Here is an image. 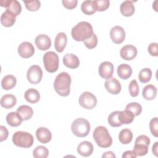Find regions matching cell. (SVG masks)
<instances>
[{
    "label": "cell",
    "instance_id": "6da1fadb",
    "mask_svg": "<svg viewBox=\"0 0 158 158\" xmlns=\"http://www.w3.org/2000/svg\"><path fill=\"white\" fill-rule=\"evenodd\" d=\"M71 77L67 72H61L58 74L54 81V88L56 92L62 97L69 95L70 92Z\"/></svg>",
    "mask_w": 158,
    "mask_h": 158
},
{
    "label": "cell",
    "instance_id": "7a4b0ae2",
    "mask_svg": "<svg viewBox=\"0 0 158 158\" xmlns=\"http://www.w3.org/2000/svg\"><path fill=\"white\" fill-rule=\"evenodd\" d=\"M93 33L92 25L85 21L78 23L72 28L71 31L72 36L76 41H83L90 38Z\"/></svg>",
    "mask_w": 158,
    "mask_h": 158
},
{
    "label": "cell",
    "instance_id": "3957f363",
    "mask_svg": "<svg viewBox=\"0 0 158 158\" xmlns=\"http://www.w3.org/2000/svg\"><path fill=\"white\" fill-rule=\"evenodd\" d=\"M93 137L97 145L102 148L110 147L112 144V138L106 127H97L93 133Z\"/></svg>",
    "mask_w": 158,
    "mask_h": 158
},
{
    "label": "cell",
    "instance_id": "277c9868",
    "mask_svg": "<svg viewBox=\"0 0 158 158\" xmlns=\"http://www.w3.org/2000/svg\"><path fill=\"white\" fill-rule=\"evenodd\" d=\"M90 123L84 118H78L74 120L71 125L72 133L77 137H85L90 131Z\"/></svg>",
    "mask_w": 158,
    "mask_h": 158
},
{
    "label": "cell",
    "instance_id": "5b68a950",
    "mask_svg": "<svg viewBox=\"0 0 158 158\" xmlns=\"http://www.w3.org/2000/svg\"><path fill=\"white\" fill-rule=\"evenodd\" d=\"M12 140L13 143L17 147L28 148L32 146L34 138L31 134L23 131H18L12 135Z\"/></svg>",
    "mask_w": 158,
    "mask_h": 158
},
{
    "label": "cell",
    "instance_id": "8992f818",
    "mask_svg": "<svg viewBox=\"0 0 158 158\" xmlns=\"http://www.w3.org/2000/svg\"><path fill=\"white\" fill-rule=\"evenodd\" d=\"M44 67L49 73L56 72L59 68V59L57 54L53 51L46 52L43 57Z\"/></svg>",
    "mask_w": 158,
    "mask_h": 158
},
{
    "label": "cell",
    "instance_id": "52a82bcc",
    "mask_svg": "<svg viewBox=\"0 0 158 158\" xmlns=\"http://www.w3.org/2000/svg\"><path fill=\"white\" fill-rule=\"evenodd\" d=\"M150 139L146 135L138 136L135 141V145L133 151L136 156H143L148 154L149 146L150 144Z\"/></svg>",
    "mask_w": 158,
    "mask_h": 158
},
{
    "label": "cell",
    "instance_id": "ba28073f",
    "mask_svg": "<svg viewBox=\"0 0 158 158\" xmlns=\"http://www.w3.org/2000/svg\"><path fill=\"white\" fill-rule=\"evenodd\" d=\"M78 102L84 109L91 110L96 107L97 104V99L92 93L85 91L79 97Z\"/></svg>",
    "mask_w": 158,
    "mask_h": 158
},
{
    "label": "cell",
    "instance_id": "9c48e42d",
    "mask_svg": "<svg viewBox=\"0 0 158 158\" xmlns=\"http://www.w3.org/2000/svg\"><path fill=\"white\" fill-rule=\"evenodd\" d=\"M43 77V71L41 68L38 65H31L28 70L27 73V78L28 81L33 85L39 83Z\"/></svg>",
    "mask_w": 158,
    "mask_h": 158
},
{
    "label": "cell",
    "instance_id": "30bf717a",
    "mask_svg": "<svg viewBox=\"0 0 158 158\" xmlns=\"http://www.w3.org/2000/svg\"><path fill=\"white\" fill-rule=\"evenodd\" d=\"M0 6L6 8L11 13L16 17L18 16L22 12V6L20 2L17 0H1Z\"/></svg>",
    "mask_w": 158,
    "mask_h": 158
},
{
    "label": "cell",
    "instance_id": "8fae6325",
    "mask_svg": "<svg viewBox=\"0 0 158 158\" xmlns=\"http://www.w3.org/2000/svg\"><path fill=\"white\" fill-rule=\"evenodd\" d=\"M125 31L121 26L116 25L112 27L110 31V37L115 44H121L125 38Z\"/></svg>",
    "mask_w": 158,
    "mask_h": 158
},
{
    "label": "cell",
    "instance_id": "7c38bea8",
    "mask_svg": "<svg viewBox=\"0 0 158 158\" xmlns=\"http://www.w3.org/2000/svg\"><path fill=\"white\" fill-rule=\"evenodd\" d=\"M114 65L109 61H104L100 64L98 72L100 77L104 79H109L112 77L114 73Z\"/></svg>",
    "mask_w": 158,
    "mask_h": 158
},
{
    "label": "cell",
    "instance_id": "4fadbf2b",
    "mask_svg": "<svg viewBox=\"0 0 158 158\" xmlns=\"http://www.w3.org/2000/svg\"><path fill=\"white\" fill-rule=\"evenodd\" d=\"M17 51L19 56L25 59L30 58L35 54V48L33 44L28 41L22 42L19 46Z\"/></svg>",
    "mask_w": 158,
    "mask_h": 158
},
{
    "label": "cell",
    "instance_id": "5bb4252c",
    "mask_svg": "<svg viewBox=\"0 0 158 158\" xmlns=\"http://www.w3.org/2000/svg\"><path fill=\"white\" fill-rule=\"evenodd\" d=\"M138 51L136 48L131 44L123 46L120 51V57L125 60H131L135 59L137 55Z\"/></svg>",
    "mask_w": 158,
    "mask_h": 158
},
{
    "label": "cell",
    "instance_id": "9a60e30c",
    "mask_svg": "<svg viewBox=\"0 0 158 158\" xmlns=\"http://www.w3.org/2000/svg\"><path fill=\"white\" fill-rule=\"evenodd\" d=\"M104 87L109 93L114 95L118 94L122 89L120 81L114 77H111L105 81Z\"/></svg>",
    "mask_w": 158,
    "mask_h": 158
},
{
    "label": "cell",
    "instance_id": "2e32d148",
    "mask_svg": "<svg viewBox=\"0 0 158 158\" xmlns=\"http://www.w3.org/2000/svg\"><path fill=\"white\" fill-rule=\"evenodd\" d=\"M35 43L38 49L41 51H46L51 48V40L48 35L40 34L35 38Z\"/></svg>",
    "mask_w": 158,
    "mask_h": 158
},
{
    "label": "cell",
    "instance_id": "e0dca14e",
    "mask_svg": "<svg viewBox=\"0 0 158 158\" xmlns=\"http://www.w3.org/2000/svg\"><path fill=\"white\" fill-rule=\"evenodd\" d=\"M36 137L41 143L46 144L51 140L52 133L47 128L40 127L36 131Z\"/></svg>",
    "mask_w": 158,
    "mask_h": 158
},
{
    "label": "cell",
    "instance_id": "ac0fdd59",
    "mask_svg": "<svg viewBox=\"0 0 158 158\" xmlns=\"http://www.w3.org/2000/svg\"><path fill=\"white\" fill-rule=\"evenodd\" d=\"M77 152L83 157H88L93 152L94 148L92 143L88 141L81 142L77 146Z\"/></svg>",
    "mask_w": 158,
    "mask_h": 158
},
{
    "label": "cell",
    "instance_id": "d6986e66",
    "mask_svg": "<svg viewBox=\"0 0 158 158\" xmlns=\"http://www.w3.org/2000/svg\"><path fill=\"white\" fill-rule=\"evenodd\" d=\"M62 61L64 65L70 69H75L80 65V60L78 57L72 53L66 54L63 57Z\"/></svg>",
    "mask_w": 158,
    "mask_h": 158
},
{
    "label": "cell",
    "instance_id": "ffe728a7",
    "mask_svg": "<svg viewBox=\"0 0 158 158\" xmlns=\"http://www.w3.org/2000/svg\"><path fill=\"white\" fill-rule=\"evenodd\" d=\"M67 43V35L64 32L59 33L54 40V48L57 52H62L64 50Z\"/></svg>",
    "mask_w": 158,
    "mask_h": 158
},
{
    "label": "cell",
    "instance_id": "44dd1931",
    "mask_svg": "<svg viewBox=\"0 0 158 158\" xmlns=\"http://www.w3.org/2000/svg\"><path fill=\"white\" fill-rule=\"evenodd\" d=\"M121 14L125 17H131L135 11V7L132 1H124L120 6Z\"/></svg>",
    "mask_w": 158,
    "mask_h": 158
},
{
    "label": "cell",
    "instance_id": "7402d4cb",
    "mask_svg": "<svg viewBox=\"0 0 158 158\" xmlns=\"http://www.w3.org/2000/svg\"><path fill=\"white\" fill-rule=\"evenodd\" d=\"M16 20V16L8 10H6L1 16V23L5 27H10L14 25Z\"/></svg>",
    "mask_w": 158,
    "mask_h": 158
},
{
    "label": "cell",
    "instance_id": "603a6c76",
    "mask_svg": "<svg viewBox=\"0 0 158 158\" xmlns=\"http://www.w3.org/2000/svg\"><path fill=\"white\" fill-rule=\"evenodd\" d=\"M157 88L151 84L146 85L142 91V96L143 98L148 101L153 100L157 96Z\"/></svg>",
    "mask_w": 158,
    "mask_h": 158
},
{
    "label": "cell",
    "instance_id": "cb8c5ba5",
    "mask_svg": "<svg viewBox=\"0 0 158 158\" xmlns=\"http://www.w3.org/2000/svg\"><path fill=\"white\" fill-rule=\"evenodd\" d=\"M118 76L123 80L128 79L132 74V69L131 66L127 64H122L119 65L117 70Z\"/></svg>",
    "mask_w": 158,
    "mask_h": 158
},
{
    "label": "cell",
    "instance_id": "d4e9b609",
    "mask_svg": "<svg viewBox=\"0 0 158 158\" xmlns=\"http://www.w3.org/2000/svg\"><path fill=\"white\" fill-rule=\"evenodd\" d=\"M17 112L19 114L22 120H28L30 119L33 115V110L31 107L27 105H22L17 109Z\"/></svg>",
    "mask_w": 158,
    "mask_h": 158
},
{
    "label": "cell",
    "instance_id": "484cf974",
    "mask_svg": "<svg viewBox=\"0 0 158 158\" xmlns=\"http://www.w3.org/2000/svg\"><path fill=\"white\" fill-rule=\"evenodd\" d=\"M17 103L15 96L11 94H6L1 99V106L7 109H11L15 106Z\"/></svg>",
    "mask_w": 158,
    "mask_h": 158
},
{
    "label": "cell",
    "instance_id": "4316f807",
    "mask_svg": "<svg viewBox=\"0 0 158 158\" xmlns=\"http://www.w3.org/2000/svg\"><path fill=\"white\" fill-rule=\"evenodd\" d=\"M24 98L27 102L31 104H35L40 101V94L37 89L30 88L25 92Z\"/></svg>",
    "mask_w": 158,
    "mask_h": 158
},
{
    "label": "cell",
    "instance_id": "83f0119b",
    "mask_svg": "<svg viewBox=\"0 0 158 158\" xmlns=\"http://www.w3.org/2000/svg\"><path fill=\"white\" fill-rule=\"evenodd\" d=\"M6 122L9 125L12 127H18L21 125L23 121L19 114L17 112H11L7 114L6 117Z\"/></svg>",
    "mask_w": 158,
    "mask_h": 158
},
{
    "label": "cell",
    "instance_id": "f1b7e54d",
    "mask_svg": "<svg viewBox=\"0 0 158 158\" xmlns=\"http://www.w3.org/2000/svg\"><path fill=\"white\" fill-rule=\"evenodd\" d=\"M17 83L16 78L12 75H7L3 77L1 80V86L4 90L12 89Z\"/></svg>",
    "mask_w": 158,
    "mask_h": 158
},
{
    "label": "cell",
    "instance_id": "f546056e",
    "mask_svg": "<svg viewBox=\"0 0 158 158\" xmlns=\"http://www.w3.org/2000/svg\"><path fill=\"white\" fill-rule=\"evenodd\" d=\"M134 114L130 110L125 109L119 112L118 119L122 124H130L135 118Z\"/></svg>",
    "mask_w": 158,
    "mask_h": 158
},
{
    "label": "cell",
    "instance_id": "4dcf8cb0",
    "mask_svg": "<svg viewBox=\"0 0 158 158\" xmlns=\"http://www.w3.org/2000/svg\"><path fill=\"white\" fill-rule=\"evenodd\" d=\"M133 138L132 131L128 128L122 129L118 135V139L120 142L123 144H129Z\"/></svg>",
    "mask_w": 158,
    "mask_h": 158
},
{
    "label": "cell",
    "instance_id": "1f68e13d",
    "mask_svg": "<svg viewBox=\"0 0 158 158\" xmlns=\"http://www.w3.org/2000/svg\"><path fill=\"white\" fill-rule=\"evenodd\" d=\"M81 10L85 14L88 15H92L96 12L93 4V2L91 0L83 1L81 5Z\"/></svg>",
    "mask_w": 158,
    "mask_h": 158
},
{
    "label": "cell",
    "instance_id": "d6a6232c",
    "mask_svg": "<svg viewBox=\"0 0 158 158\" xmlns=\"http://www.w3.org/2000/svg\"><path fill=\"white\" fill-rule=\"evenodd\" d=\"M48 155L49 151L44 146H38L33 151V156L35 158H46Z\"/></svg>",
    "mask_w": 158,
    "mask_h": 158
},
{
    "label": "cell",
    "instance_id": "836d02e7",
    "mask_svg": "<svg viewBox=\"0 0 158 158\" xmlns=\"http://www.w3.org/2000/svg\"><path fill=\"white\" fill-rule=\"evenodd\" d=\"M152 77V71L149 68H144L139 73L138 78L141 83H146L149 82Z\"/></svg>",
    "mask_w": 158,
    "mask_h": 158
},
{
    "label": "cell",
    "instance_id": "e575fe53",
    "mask_svg": "<svg viewBox=\"0 0 158 158\" xmlns=\"http://www.w3.org/2000/svg\"><path fill=\"white\" fill-rule=\"evenodd\" d=\"M119 112L120 111L118 110L114 111L111 112L108 116V118H107L108 123L112 127H120L122 125L118 119Z\"/></svg>",
    "mask_w": 158,
    "mask_h": 158
},
{
    "label": "cell",
    "instance_id": "d590c367",
    "mask_svg": "<svg viewBox=\"0 0 158 158\" xmlns=\"http://www.w3.org/2000/svg\"><path fill=\"white\" fill-rule=\"evenodd\" d=\"M125 109L131 111L135 116H138L142 112V106L139 103L132 102L126 106Z\"/></svg>",
    "mask_w": 158,
    "mask_h": 158
},
{
    "label": "cell",
    "instance_id": "8d00e7d4",
    "mask_svg": "<svg viewBox=\"0 0 158 158\" xmlns=\"http://www.w3.org/2000/svg\"><path fill=\"white\" fill-rule=\"evenodd\" d=\"M96 11L102 12L107 10L110 4L109 0H96L93 1Z\"/></svg>",
    "mask_w": 158,
    "mask_h": 158
},
{
    "label": "cell",
    "instance_id": "74e56055",
    "mask_svg": "<svg viewBox=\"0 0 158 158\" xmlns=\"http://www.w3.org/2000/svg\"><path fill=\"white\" fill-rule=\"evenodd\" d=\"M25 4L26 9L31 12H35L38 10L40 6L41 2L40 1L35 0V1H23Z\"/></svg>",
    "mask_w": 158,
    "mask_h": 158
},
{
    "label": "cell",
    "instance_id": "f35d334b",
    "mask_svg": "<svg viewBox=\"0 0 158 158\" xmlns=\"http://www.w3.org/2000/svg\"><path fill=\"white\" fill-rule=\"evenodd\" d=\"M98 37L94 33L92 35V36L90 38L83 41L85 46L89 49H91L96 48L98 44Z\"/></svg>",
    "mask_w": 158,
    "mask_h": 158
},
{
    "label": "cell",
    "instance_id": "ab89813d",
    "mask_svg": "<svg viewBox=\"0 0 158 158\" xmlns=\"http://www.w3.org/2000/svg\"><path fill=\"white\" fill-rule=\"evenodd\" d=\"M129 93L132 97H136L139 92V85L136 80H133L130 81L128 86Z\"/></svg>",
    "mask_w": 158,
    "mask_h": 158
},
{
    "label": "cell",
    "instance_id": "60d3db41",
    "mask_svg": "<svg viewBox=\"0 0 158 158\" xmlns=\"http://www.w3.org/2000/svg\"><path fill=\"white\" fill-rule=\"evenodd\" d=\"M149 129L151 134L154 137H158V118L157 117L152 118L149 122Z\"/></svg>",
    "mask_w": 158,
    "mask_h": 158
},
{
    "label": "cell",
    "instance_id": "b9f144b4",
    "mask_svg": "<svg viewBox=\"0 0 158 158\" xmlns=\"http://www.w3.org/2000/svg\"><path fill=\"white\" fill-rule=\"evenodd\" d=\"M158 45L157 43H151L148 47V51L152 56L157 57L158 56Z\"/></svg>",
    "mask_w": 158,
    "mask_h": 158
},
{
    "label": "cell",
    "instance_id": "7bdbcfd3",
    "mask_svg": "<svg viewBox=\"0 0 158 158\" xmlns=\"http://www.w3.org/2000/svg\"><path fill=\"white\" fill-rule=\"evenodd\" d=\"M63 6L67 9H73L77 6V0H62Z\"/></svg>",
    "mask_w": 158,
    "mask_h": 158
},
{
    "label": "cell",
    "instance_id": "ee69618b",
    "mask_svg": "<svg viewBox=\"0 0 158 158\" xmlns=\"http://www.w3.org/2000/svg\"><path fill=\"white\" fill-rule=\"evenodd\" d=\"M0 131H1V137H0V141L2 142L6 139H7L8 135H9V131L6 127H5L3 125L0 126Z\"/></svg>",
    "mask_w": 158,
    "mask_h": 158
},
{
    "label": "cell",
    "instance_id": "f6af8a7d",
    "mask_svg": "<svg viewBox=\"0 0 158 158\" xmlns=\"http://www.w3.org/2000/svg\"><path fill=\"white\" fill-rule=\"evenodd\" d=\"M137 156H136V154L134 153V152L133 151H125L122 156V158H135Z\"/></svg>",
    "mask_w": 158,
    "mask_h": 158
},
{
    "label": "cell",
    "instance_id": "bcb514c9",
    "mask_svg": "<svg viewBox=\"0 0 158 158\" xmlns=\"http://www.w3.org/2000/svg\"><path fill=\"white\" fill-rule=\"evenodd\" d=\"M102 158H104V157L115 158L116 156L112 151H107V152H105L104 153H103V154L102 155Z\"/></svg>",
    "mask_w": 158,
    "mask_h": 158
},
{
    "label": "cell",
    "instance_id": "7dc6e473",
    "mask_svg": "<svg viewBox=\"0 0 158 158\" xmlns=\"http://www.w3.org/2000/svg\"><path fill=\"white\" fill-rule=\"evenodd\" d=\"M157 148H158V142L156 141L154 143L152 147V152L154 155L157 156Z\"/></svg>",
    "mask_w": 158,
    "mask_h": 158
},
{
    "label": "cell",
    "instance_id": "c3c4849f",
    "mask_svg": "<svg viewBox=\"0 0 158 158\" xmlns=\"http://www.w3.org/2000/svg\"><path fill=\"white\" fill-rule=\"evenodd\" d=\"M157 2H158L157 1H155L154 2V3L152 4V8L155 10L156 12H157V4H156Z\"/></svg>",
    "mask_w": 158,
    "mask_h": 158
}]
</instances>
